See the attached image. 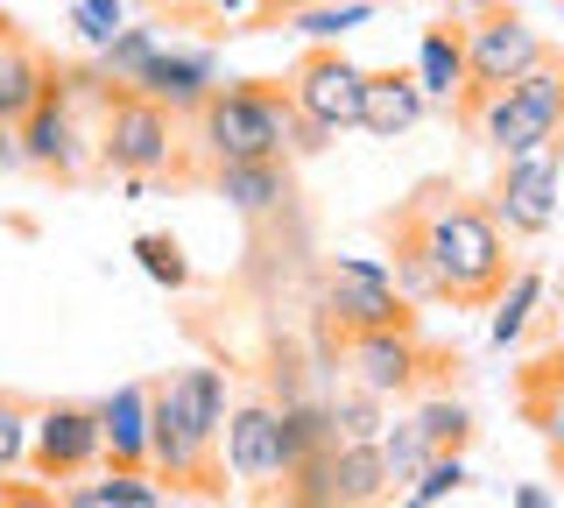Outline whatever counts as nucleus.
<instances>
[{
	"label": "nucleus",
	"instance_id": "obj_1",
	"mask_svg": "<svg viewBox=\"0 0 564 508\" xmlns=\"http://www.w3.org/2000/svg\"><path fill=\"white\" fill-rule=\"evenodd\" d=\"M395 240L431 261L437 296H445V304H494L501 283L516 275V269H508L501 226H494V213H487V205H473V198H445V191L416 198L410 213L395 219Z\"/></svg>",
	"mask_w": 564,
	"mask_h": 508
},
{
	"label": "nucleus",
	"instance_id": "obj_2",
	"mask_svg": "<svg viewBox=\"0 0 564 508\" xmlns=\"http://www.w3.org/2000/svg\"><path fill=\"white\" fill-rule=\"evenodd\" d=\"M296 120H304V114L290 107V85H275V78H240V85H219V93L198 107V149H205V163L290 155Z\"/></svg>",
	"mask_w": 564,
	"mask_h": 508
},
{
	"label": "nucleus",
	"instance_id": "obj_3",
	"mask_svg": "<svg viewBox=\"0 0 564 508\" xmlns=\"http://www.w3.org/2000/svg\"><path fill=\"white\" fill-rule=\"evenodd\" d=\"M93 155L113 177H170L184 142H176V114L155 107L149 93H128V85H113L99 107V142Z\"/></svg>",
	"mask_w": 564,
	"mask_h": 508
},
{
	"label": "nucleus",
	"instance_id": "obj_4",
	"mask_svg": "<svg viewBox=\"0 0 564 508\" xmlns=\"http://www.w3.org/2000/svg\"><path fill=\"white\" fill-rule=\"evenodd\" d=\"M212 452H219V437L184 410L176 381H155V402H149V473L163 487L212 495Z\"/></svg>",
	"mask_w": 564,
	"mask_h": 508
},
{
	"label": "nucleus",
	"instance_id": "obj_5",
	"mask_svg": "<svg viewBox=\"0 0 564 508\" xmlns=\"http://www.w3.org/2000/svg\"><path fill=\"white\" fill-rule=\"evenodd\" d=\"M317 311H325V325H339V339L375 332V325H410V304H402L395 275H388L381 261H367V255H339V261H332L325 290H317Z\"/></svg>",
	"mask_w": 564,
	"mask_h": 508
},
{
	"label": "nucleus",
	"instance_id": "obj_6",
	"mask_svg": "<svg viewBox=\"0 0 564 508\" xmlns=\"http://www.w3.org/2000/svg\"><path fill=\"white\" fill-rule=\"evenodd\" d=\"M557 155H564V134H551V142H536V149H522V155L501 163V184H494V226H501V234H516V240L551 234L557 177H564Z\"/></svg>",
	"mask_w": 564,
	"mask_h": 508
},
{
	"label": "nucleus",
	"instance_id": "obj_7",
	"mask_svg": "<svg viewBox=\"0 0 564 508\" xmlns=\"http://www.w3.org/2000/svg\"><path fill=\"white\" fill-rule=\"evenodd\" d=\"M29 466H35V480H57V487L106 466V437H99L93 402H43L35 431H29Z\"/></svg>",
	"mask_w": 564,
	"mask_h": 508
},
{
	"label": "nucleus",
	"instance_id": "obj_8",
	"mask_svg": "<svg viewBox=\"0 0 564 508\" xmlns=\"http://www.w3.org/2000/svg\"><path fill=\"white\" fill-rule=\"evenodd\" d=\"M360 85H367V72L346 57L339 43H317L290 72V107L304 120H317V128L346 134V128H360Z\"/></svg>",
	"mask_w": 564,
	"mask_h": 508
},
{
	"label": "nucleus",
	"instance_id": "obj_9",
	"mask_svg": "<svg viewBox=\"0 0 564 508\" xmlns=\"http://www.w3.org/2000/svg\"><path fill=\"white\" fill-rule=\"evenodd\" d=\"M543 57H551V43L529 22L487 14V22L466 29V93H501V85H516L529 64H543Z\"/></svg>",
	"mask_w": 564,
	"mask_h": 508
},
{
	"label": "nucleus",
	"instance_id": "obj_10",
	"mask_svg": "<svg viewBox=\"0 0 564 508\" xmlns=\"http://www.w3.org/2000/svg\"><path fill=\"white\" fill-rule=\"evenodd\" d=\"M22 163L43 170V177H85V163H93V149H85V128H78V107L57 93V72H50V93L35 99V114L22 120Z\"/></svg>",
	"mask_w": 564,
	"mask_h": 508
},
{
	"label": "nucleus",
	"instance_id": "obj_11",
	"mask_svg": "<svg viewBox=\"0 0 564 508\" xmlns=\"http://www.w3.org/2000/svg\"><path fill=\"white\" fill-rule=\"evenodd\" d=\"M346 367H352V381H360V389H375L381 402L416 396V381H423V339H416V325L352 332V339H346Z\"/></svg>",
	"mask_w": 564,
	"mask_h": 508
},
{
	"label": "nucleus",
	"instance_id": "obj_12",
	"mask_svg": "<svg viewBox=\"0 0 564 508\" xmlns=\"http://www.w3.org/2000/svg\"><path fill=\"white\" fill-rule=\"evenodd\" d=\"M458 114H466V128H473V142H487L494 155H522V149H536V142H551V134H564V128H551L529 99L516 93V85H501V93H466L458 99Z\"/></svg>",
	"mask_w": 564,
	"mask_h": 508
},
{
	"label": "nucleus",
	"instance_id": "obj_13",
	"mask_svg": "<svg viewBox=\"0 0 564 508\" xmlns=\"http://www.w3.org/2000/svg\"><path fill=\"white\" fill-rule=\"evenodd\" d=\"M219 460L234 480H282V417L275 402H234L219 431Z\"/></svg>",
	"mask_w": 564,
	"mask_h": 508
},
{
	"label": "nucleus",
	"instance_id": "obj_14",
	"mask_svg": "<svg viewBox=\"0 0 564 508\" xmlns=\"http://www.w3.org/2000/svg\"><path fill=\"white\" fill-rule=\"evenodd\" d=\"M128 93H149L155 107H170V114H198L205 99L219 93V57H212V50H163L155 43Z\"/></svg>",
	"mask_w": 564,
	"mask_h": 508
},
{
	"label": "nucleus",
	"instance_id": "obj_15",
	"mask_svg": "<svg viewBox=\"0 0 564 508\" xmlns=\"http://www.w3.org/2000/svg\"><path fill=\"white\" fill-rule=\"evenodd\" d=\"M149 402H155L149 381H120L106 402H93V410H99V437H106V466L149 473Z\"/></svg>",
	"mask_w": 564,
	"mask_h": 508
},
{
	"label": "nucleus",
	"instance_id": "obj_16",
	"mask_svg": "<svg viewBox=\"0 0 564 508\" xmlns=\"http://www.w3.org/2000/svg\"><path fill=\"white\" fill-rule=\"evenodd\" d=\"M43 93H50V57L0 14V128H22Z\"/></svg>",
	"mask_w": 564,
	"mask_h": 508
},
{
	"label": "nucleus",
	"instance_id": "obj_17",
	"mask_svg": "<svg viewBox=\"0 0 564 508\" xmlns=\"http://www.w3.org/2000/svg\"><path fill=\"white\" fill-rule=\"evenodd\" d=\"M212 191L240 219H269L290 205V155H254V163H212Z\"/></svg>",
	"mask_w": 564,
	"mask_h": 508
},
{
	"label": "nucleus",
	"instance_id": "obj_18",
	"mask_svg": "<svg viewBox=\"0 0 564 508\" xmlns=\"http://www.w3.org/2000/svg\"><path fill=\"white\" fill-rule=\"evenodd\" d=\"M423 114H431V99H423L416 72H367V85H360V134L395 142V134H410Z\"/></svg>",
	"mask_w": 564,
	"mask_h": 508
},
{
	"label": "nucleus",
	"instance_id": "obj_19",
	"mask_svg": "<svg viewBox=\"0 0 564 508\" xmlns=\"http://www.w3.org/2000/svg\"><path fill=\"white\" fill-rule=\"evenodd\" d=\"M416 85L431 107H458L466 99V29L452 22H431L416 43Z\"/></svg>",
	"mask_w": 564,
	"mask_h": 508
},
{
	"label": "nucleus",
	"instance_id": "obj_20",
	"mask_svg": "<svg viewBox=\"0 0 564 508\" xmlns=\"http://www.w3.org/2000/svg\"><path fill=\"white\" fill-rule=\"evenodd\" d=\"M332 508H381L395 495V480H388V460H381V437L375 445H332Z\"/></svg>",
	"mask_w": 564,
	"mask_h": 508
},
{
	"label": "nucleus",
	"instance_id": "obj_21",
	"mask_svg": "<svg viewBox=\"0 0 564 508\" xmlns=\"http://www.w3.org/2000/svg\"><path fill=\"white\" fill-rule=\"evenodd\" d=\"M282 460H311V452H332V445H339V437H332V402H317V396H290V402H282ZM290 466H282V473H290Z\"/></svg>",
	"mask_w": 564,
	"mask_h": 508
},
{
	"label": "nucleus",
	"instance_id": "obj_22",
	"mask_svg": "<svg viewBox=\"0 0 564 508\" xmlns=\"http://www.w3.org/2000/svg\"><path fill=\"white\" fill-rule=\"evenodd\" d=\"M536 304H543V275H536V269H516V275L501 283V296H494L487 339H494V346H516L522 332H529V318H536Z\"/></svg>",
	"mask_w": 564,
	"mask_h": 508
},
{
	"label": "nucleus",
	"instance_id": "obj_23",
	"mask_svg": "<svg viewBox=\"0 0 564 508\" xmlns=\"http://www.w3.org/2000/svg\"><path fill=\"white\" fill-rule=\"evenodd\" d=\"M381 431H388V402L375 389L352 381L346 396H332V437H339V445H375Z\"/></svg>",
	"mask_w": 564,
	"mask_h": 508
},
{
	"label": "nucleus",
	"instance_id": "obj_24",
	"mask_svg": "<svg viewBox=\"0 0 564 508\" xmlns=\"http://www.w3.org/2000/svg\"><path fill=\"white\" fill-rule=\"evenodd\" d=\"M416 431H423V445H431V452H466L473 410L458 396H431V402H416Z\"/></svg>",
	"mask_w": 564,
	"mask_h": 508
},
{
	"label": "nucleus",
	"instance_id": "obj_25",
	"mask_svg": "<svg viewBox=\"0 0 564 508\" xmlns=\"http://www.w3.org/2000/svg\"><path fill=\"white\" fill-rule=\"evenodd\" d=\"M381 460H388V480L410 495V480L423 473V460H431V445H423V431H416V417H388V431H381Z\"/></svg>",
	"mask_w": 564,
	"mask_h": 508
},
{
	"label": "nucleus",
	"instance_id": "obj_26",
	"mask_svg": "<svg viewBox=\"0 0 564 508\" xmlns=\"http://www.w3.org/2000/svg\"><path fill=\"white\" fill-rule=\"evenodd\" d=\"M134 261H141V275L163 283V290H184L191 283V261H184V248H176L170 234H134Z\"/></svg>",
	"mask_w": 564,
	"mask_h": 508
},
{
	"label": "nucleus",
	"instance_id": "obj_27",
	"mask_svg": "<svg viewBox=\"0 0 564 508\" xmlns=\"http://www.w3.org/2000/svg\"><path fill=\"white\" fill-rule=\"evenodd\" d=\"M367 14H375V0H325V8H296V29H304L311 43H339Z\"/></svg>",
	"mask_w": 564,
	"mask_h": 508
},
{
	"label": "nucleus",
	"instance_id": "obj_28",
	"mask_svg": "<svg viewBox=\"0 0 564 508\" xmlns=\"http://www.w3.org/2000/svg\"><path fill=\"white\" fill-rule=\"evenodd\" d=\"M458 487H466V460H458V452H431V460H423V473L410 480V495L437 508V501H452Z\"/></svg>",
	"mask_w": 564,
	"mask_h": 508
},
{
	"label": "nucleus",
	"instance_id": "obj_29",
	"mask_svg": "<svg viewBox=\"0 0 564 508\" xmlns=\"http://www.w3.org/2000/svg\"><path fill=\"white\" fill-rule=\"evenodd\" d=\"M29 431H35V410L14 396H0V473L29 466Z\"/></svg>",
	"mask_w": 564,
	"mask_h": 508
},
{
	"label": "nucleus",
	"instance_id": "obj_30",
	"mask_svg": "<svg viewBox=\"0 0 564 508\" xmlns=\"http://www.w3.org/2000/svg\"><path fill=\"white\" fill-rule=\"evenodd\" d=\"M0 508H64V495L50 480H8L0 473Z\"/></svg>",
	"mask_w": 564,
	"mask_h": 508
},
{
	"label": "nucleus",
	"instance_id": "obj_31",
	"mask_svg": "<svg viewBox=\"0 0 564 508\" xmlns=\"http://www.w3.org/2000/svg\"><path fill=\"white\" fill-rule=\"evenodd\" d=\"M85 14H93V22L106 29V36H113V29H128V14H120V0H78Z\"/></svg>",
	"mask_w": 564,
	"mask_h": 508
},
{
	"label": "nucleus",
	"instance_id": "obj_32",
	"mask_svg": "<svg viewBox=\"0 0 564 508\" xmlns=\"http://www.w3.org/2000/svg\"><path fill=\"white\" fill-rule=\"evenodd\" d=\"M14 163H22V134L0 128V170H14Z\"/></svg>",
	"mask_w": 564,
	"mask_h": 508
},
{
	"label": "nucleus",
	"instance_id": "obj_33",
	"mask_svg": "<svg viewBox=\"0 0 564 508\" xmlns=\"http://www.w3.org/2000/svg\"><path fill=\"white\" fill-rule=\"evenodd\" d=\"M212 14H226V22H247V14H254V0H212Z\"/></svg>",
	"mask_w": 564,
	"mask_h": 508
},
{
	"label": "nucleus",
	"instance_id": "obj_34",
	"mask_svg": "<svg viewBox=\"0 0 564 508\" xmlns=\"http://www.w3.org/2000/svg\"><path fill=\"white\" fill-rule=\"evenodd\" d=\"M516 508H557V501L543 495V487H516Z\"/></svg>",
	"mask_w": 564,
	"mask_h": 508
}]
</instances>
